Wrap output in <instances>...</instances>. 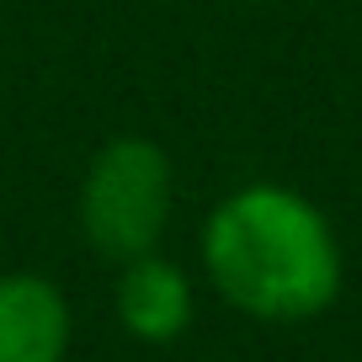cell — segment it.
Instances as JSON below:
<instances>
[{
  "instance_id": "1",
  "label": "cell",
  "mask_w": 362,
  "mask_h": 362,
  "mask_svg": "<svg viewBox=\"0 0 362 362\" xmlns=\"http://www.w3.org/2000/svg\"><path fill=\"white\" fill-rule=\"evenodd\" d=\"M203 272L240 315L298 325L336 304L346 261L315 197L283 181H245L203 218Z\"/></svg>"
},
{
  "instance_id": "2",
  "label": "cell",
  "mask_w": 362,
  "mask_h": 362,
  "mask_svg": "<svg viewBox=\"0 0 362 362\" xmlns=\"http://www.w3.org/2000/svg\"><path fill=\"white\" fill-rule=\"evenodd\" d=\"M176 203V170L160 139L117 134L90 155L80 176V229L90 250L112 267L160 250Z\"/></svg>"
},
{
  "instance_id": "3",
  "label": "cell",
  "mask_w": 362,
  "mask_h": 362,
  "mask_svg": "<svg viewBox=\"0 0 362 362\" xmlns=\"http://www.w3.org/2000/svg\"><path fill=\"white\" fill-rule=\"evenodd\" d=\"M69 298L37 272L0 277V362H64L69 357Z\"/></svg>"
},
{
  "instance_id": "4",
  "label": "cell",
  "mask_w": 362,
  "mask_h": 362,
  "mask_svg": "<svg viewBox=\"0 0 362 362\" xmlns=\"http://www.w3.org/2000/svg\"><path fill=\"white\" fill-rule=\"evenodd\" d=\"M117 320L139 341H155V346L176 341L192 325V277L160 250L123 261L117 267Z\"/></svg>"
}]
</instances>
